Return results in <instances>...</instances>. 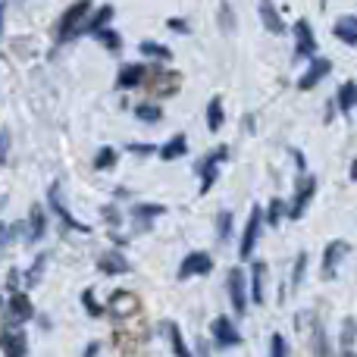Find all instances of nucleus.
Here are the masks:
<instances>
[{"instance_id": "f257e3e1", "label": "nucleus", "mask_w": 357, "mask_h": 357, "mask_svg": "<svg viewBox=\"0 0 357 357\" xmlns=\"http://www.w3.org/2000/svg\"><path fill=\"white\" fill-rule=\"evenodd\" d=\"M88 16H91V0H79V3H73L66 13H63L60 25H56V41H73L79 31H85L88 25Z\"/></svg>"}, {"instance_id": "f03ea898", "label": "nucleus", "mask_w": 357, "mask_h": 357, "mask_svg": "<svg viewBox=\"0 0 357 357\" xmlns=\"http://www.w3.org/2000/svg\"><path fill=\"white\" fill-rule=\"evenodd\" d=\"M229 301H232L235 314L248 310V282H245V270H238V266L229 270Z\"/></svg>"}, {"instance_id": "7ed1b4c3", "label": "nucleus", "mask_w": 357, "mask_h": 357, "mask_svg": "<svg viewBox=\"0 0 357 357\" xmlns=\"http://www.w3.org/2000/svg\"><path fill=\"white\" fill-rule=\"evenodd\" d=\"M260 226H264V210L254 207L251 216H248V226H245V235H241V245H238V254L245 260L254 254V245H257V238H260Z\"/></svg>"}, {"instance_id": "20e7f679", "label": "nucleus", "mask_w": 357, "mask_h": 357, "mask_svg": "<svg viewBox=\"0 0 357 357\" xmlns=\"http://www.w3.org/2000/svg\"><path fill=\"white\" fill-rule=\"evenodd\" d=\"M213 270V257L204 251H191L188 257L182 260V266H178V279H191V276H204V273Z\"/></svg>"}, {"instance_id": "39448f33", "label": "nucleus", "mask_w": 357, "mask_h": 357, "mask_svg": "<svg viewBox=\"0 0 357 357\" xmlns=\"http://www.w3.org/2000/svg\"><path fill=\"white\" fill-rule=\"evenodd\" d=\"M314 195H317V178L310 176V178H304V182H301V188H298L295 201H291V207H289V216H291V220H301V216H304V207L314 201Z\"/></svg>"}, {"instance_id": "423d86ee", "label": "nucleus", "mask_w": 357, "mask_h": 357, "mask_svg": "<svg viewBox=\"0 0 357 357\" xmlns=\"http://www.w3.org/2000/svg\"><path fill=\"white\" fill-rule=\"evenodd\" d=\"M210 329H213V339L220 342L222 348H232V345H238V342H241L238 329L232 326V320H229V317H216L213 326H210Z\"/></svg>"}, {"instance_id": "0eeeda50", "label": "nucleus", "mask_w": 357, "mask_h": 357, "mask_svg": "<svg viewBox=\"0 0 357 357\" xmlns=\"http://www.w3.org/2000/svg\"><path fill=\"white\" fill-rule=\"evenodd\" d=\"M326 75H329V60H310L307 73L298 79V88H301V91H310V88H317Z\"/></svg>"}, {"instance_id": "6e6552de", "label": "nucleus", "mask_w": 357, "mask_h": 357, "mask_svg": "<svg viewBox=\"0 0 357 357\" xmlns=\"http://www.w3.org/2000/svg\"><path fill=\"white\" fill-rule=\"evenodd\" d=\"M135 307H138V298L132 291H113L110 301H107V310L113 317H129V314H135Z\"/></svg>"}, {"instance_id": "1a4fd4ad", "label": "nucleus", "mask_w": 357, "mask_h": 357, "mask_svg": "<svg viewBox=\"0 0 357 357\" xmlns=\"http://www.w3.org/2000/svg\"><path fill=\"white\" fill-rule=\"evenodd\" d=\"M295 35H298V47L295 54L298 56H310L317 50V41H314V29H310L307 19H298L295 22Z\"/></svg>"}, {"instance_id": "9d476101", "label": "nucleus", "mask_w": 357, "mask_h": 357, "mask_svg": "<svg viewBox=\"0 0 357 357\" xmlns=\"http://www.w3.org/2000/svg\"><path fill=\"white\" fill-rule=\"evenodd\" d=\"M50 207H54L56 213H60V220L66 222L69 229H75V232H88V226H85V222L73 220V213H69V210H66V204H63V195H60V185H54V188H50Z\"/></svg>"}, {"instance_id": "9b49d317", "label": "nucleus", "mask_w": 357, "mask_h": 357, "mask_svg": "<svg viewBox=\"0 0 357 357\" xmlns=\"http://www.w3.org/2000/svg\"><path fill=\"white\" fill-rule=\"evenodd\" d=\"M0 348H3L6 357H25V335L16 333V329H3V335H0Z\"/></svg>"}, {"instance_id": "f8f14e48", "label": "nucleus", "mask_w": 357, "mask_h": 357, "mask_svg": "<svg viewBox=\"0 0 357 357\" xmlns=\"http://www.w3.org/2000/svg\"><path fill=\"white\" fill-rule=\"evenodd\" d=\"M222 157H226V148H220V151H213L210 157H204V167H201L204 182H201V191H210V185H213V178H216V167H220Z\"/></svg>"}, {"instance_id": "ddd939ff", "label": "nucleus", "mask_w": 357, "mask_h": 357, "mask_svg": "<svg viewBox=\"0 0 357 357\" xmlns=\"http://www.w3.org/2000/svg\"><path fill=\"white\" fill-rule=\"evenodd\" d=\"M142 79H144V66H142V63H129V66H123V73H119L116 88L129 91V88H135Z\"/></svg>"}, {"instance_id": "4468645a", "label": "nucleus", "mask_w": 357, "mask_h": 357, "mask_svg": "<svg viewBox=\"0 0 357 357\" xmlns=\"http://www.w3.org/2000/svg\"><path fill=\"white\" fill-rule=\"evenodd\" d=\"M345 254H348L345 241H335V245H329L326 248V257H323V273H326V276H333L335 266L342 264V257H345Z\"/></svg>"}, {"instance_id": "2eb2a0df", "label": "nucleus", "mask_w": 357, "mask_h": 357, "mask_svg": "<svg viewBox=\"0 0 357 357\" xmlns=\"http://www.w3.org/2000/svg\"><path fill=\"white\" fill-rule=\"evenodd\" d=\"M257 13H260V22H264L270 31H276V35H279V31H285V22L279 19V13H276V6H273V3H266V0H264V3L257 6Z\"/></svg>"}, {"instance_id": "dca6fc26", "label": "nucleus", "mask_w": 357, "mask_h": 357, "mask_svg": "<svg viewBox=\"0 0 357 357\" xmlns=\"http://www.w3.org/2000/svg\"><path fill=\"white\" fill-rule=\"evenodd\" d=\"M264 273H266V266H264V260H254V266H251V298L257 304H264Z\"/></svg>"}, {"instance_id": "f3484780", "label": "nucleus", "mask_w": 357, "mask_h": 357, "mask_svg": "<svg viewBox=\"0 0 357 357\" xmlns=\"http://www.w3.org/2000/svg\"><path fill=\"white\" fill-rule=\"evenodd\" d=\"M333 31H335V38H342V41H345V44H357V22H354V16L335 19Z\"/></svg>"}, {"instance_id": "a211bd4d", "label": "nucleus", "mask_w": 357, "mask_h": 357, "mask_svg": "<svg viewBox=\"0 0 357 357\" xmlns=\"http://www.w3.org/2000/svg\"><path fill=\"white\" fill-rule=\"evenodd\" d=\"M10 314H13V320H19V323L29 320V317L35 314V310H31V301L22 295V291H16V295L10 298Z\"/></svg>"}, {"instance_id": "6ab92c4d", "label": "nucleus", "mask_w": 357, "mask_h": 357, "mask_svg": "<svg viewBox=\"0 0 357 357\" xmlns=\"http://www.w3.org/2000/svg\"><path fill=\"white\" fill-rule=\"evenodd\" d=\"M185 151H188V142H185V135H173L160 148V157H163V160H176V157H182Z\"/></svg>"}, {"instance_id": "aec40b11", "label": "nucleus", "mask_w": 357, "mask_h": 357, "mask_svg": "<svg viewBox=\"0 0 357 357\" xmlns=\"http://www.w3.org/2000/svg\"><path fill=\"white\" fill-rule=\"evenodd\" d=\"M100 270L104 273H129V264H126L123 254H104V257H100Z\"/></svg>"}, {"instance_id": "412c9836", "label": "nucleus", "mask_w": 357, "mask_h": 357, "mask_svg": "<svg viewBox=\"0 0 357 357\" xmlns=\"http://www.w3.org/2000/svg\"><path fill=\"white\" fill-rule=\"evenodd\" d=\"M220 126H222V98H213L207 104V129L220 132Z\"/></svg>"}, {"instance_id": "4be33fe9", "label": "nucleus", "mask_w": 357, "mask_h": 357, "mask_svg": "<svg viewBox=\"0 0 357 357\" xmlns=\"http://www.w3.org/2000/svg\"><path fill=\"white\" fill-rule=\"evenodd\" d=\"M354 94H357L354 82H345V85L339 88V110L342 113H351L354 110Z\"/></svg>"}, {"instance_id": "5701e85b", "label": "nucleus", "mask_w": 357, "mask_h": 357, "mask_svg": "<svg viewBox=\"0 0 357 357\" xmlns=\"http://www.w3.org/2000/svg\"><path fill=\"white\" fill-rule=\"evenodd\" d=\"M110 19H113V6H100L98 16H94V19L88 16V25H85V29H91L94 35H98V31H104V25L110 22Z\"/></svg>"}, {"instance_id": "b1692460", "label": "nucleus", "mask_w": 357, "mask_h": 357, "mask_svg": "<svg viewBox=\"0 0 357 357\" xmlns=\"http://www.w3.org/2000/svg\"><path fill=\"white\" fill-rule=\"evenodd\" d=\"M135 116L142 119V123H160V107H154V104H142V107H135Z\"/></svg>"}, {"instance_id": "393cba45", "label": "nucleus", "mask_w": 357, "mask_h": 357, "mask_svg": "<svg viewBox=\"0 0 357 357\" xmlns=\"http://www.w3.org/2000/svg\"><path fill=\"white\" fill-rule=\"evenodd\" d=\"M94 167H98V169H113V167H116V151H113V148H100L98 157H94Z\"/></svg>"}, {"instance_id": "a878e982", "label": "nucleus", "mask_w": 357, "mask_h": 357, "mask_svg": "<svg viewBox=\"0 0 357 357\" xmlns=\"http://www.w3.org/2000/svg\"><path fill=\"white\" fill-rule=\"evenodd\" d=\"M142 54L144 56H157V60H169V47H163V44H154V41H144L142 44Z\"/></svg>"}, {"instance_id": "bb28decb", "label": "nucleus", "mask_w": 357, "mask_h": 357, "mask_svg": "<svg viewBox=\"0 0 357 357\" xmlns=\"http://www.w3.org/2000/svg\"><path fill=\"white\" fill-rule=\"evenodd\" d=\"M169 339H173V351H176V357H191V354H188V348H185L182 333H178V326H173V323H169Z\"/></svg>"}, {"instance_id": "cd10ccee", "label": "nucleus", "mask_w": 357, "mask_h": 357, "mask_svg": "<svg viewBox=\"0 0 357 357\" xmlns=\"http://www.w3.org/2000/svg\"><path fill=\"white\" fill-rule=\"evenodd\" d=\"M216 232H220V241L229 238V232H232V213H229V210H220V220H216Z\"/></svg>"}, {"instance_id": "c85d7f7f", "label": "nucleus", "mask_w": 357, "mask_h": 357, "mask_svg": "<svg viewBox=\"0 0 357 357\" xmlns=\"http://www.w3.org/2000/svg\"><path fill=\"white\" fill-rule=\"evenodd\" d=\"M270 357H289V345H285V335L276 333L270 339Z\"/></svg>"}, {"instance_id": "c756f323", "label": "nucleus", "mask_w": 357, "mask_h": 357, "mask_svg": "<svg viewBox=\"0 0 357 357\" xmlns=\"http://www.w3.org/2000/svg\"><path fill=\"white\" fill-rule=\"evenodd\" d=\"M44 235V213L41 207H31V238H41Z\"/></svg>"}, {"instance_id": "7c9ffc66", "label": "nucleus", "mask_w": 357, "mask_h": 357, "mask_svg": "<svg viewBox=\"0 0 357 357\" xmlns=\"http://www.w3.org/2000/svg\"><path fill=\"white\" fill-rule=\"evenodd\" d=\"M82 304L91 310V317H100V307H98V301H94V291L91 289H85V295H82Z\"/></svg>"}, {"instance_id": "2f4dec72", "label": "nucleus", "mask_w": 357, "mask_h": 357, "mask_svg": "<svg viewBox=\"0 0 357 357\" xmlns=\"http://www.w3.org/2000/svg\"><path fill=\"white\" fill-rule=\"evenodd\" d=\"M342 345L354 348V320H345V335H342Z\"/></svg>"}, {"instance_id": "473e14b6", "label": "nucleus", "mask_w": 357, "mask_h": 357, "mask_svg": "<svg viewBox=\"0 0 357 357\" xmlns=\"http://www.w3.org/2000/svg\"><path fill=\"white\" fill-rule=\"evenodd\" d=\"M279 216H282V201H273V204H270V213H266L264 220H270V222H279Z\"/></svg>"}, {"instance_id": "72a5a7b5", "label": "nucleus", "mask_w": 357, "mask_h": 357, "mask_svg": "<svg viewBox=\"0 0 357 357\" xmlns=\"http://www.w3.org/2000/svg\"><path fill=\"white\" fill-rule=\"evenodd\" d=\"M98 35H100V41H104L107 47H119V35H116V31H98Z\"/></svg>"}, {"instance_id": "f704fd0d", "label": "nucleus", "mask_w": 357, "mask_h": 357, "mask_svg": "<svg viewBox=\"0 0 357 357\" xmlns=\"http://www.w3.org/2000/svg\"><path fill=\"white\" fill-rule=\"evenodd\" d=\"M6 151H10V135H6V132H0V163L6 160Z\"/></svg>"}, {"instance_id": "c9c22d12", "label": "nucleus", "mask_w": 357, "mask_h": 357, "mask_svg": "<svg viewBox=\"0 0 357 357\" xmlns=\"http://www.w3.org/2000/svg\"><path fill=\"white\" fill-rule=\"evenodd\" d=\"M173 29H176V31H188V25L178 22V19H173Z\"/></svg>"}, {"instance_id": "e433bc0d", "label": "nucleus", "mask_w": 357, "mask_h": 357, "mask_svg": "<svg viewBox=\"0 0 357 357\" xmlns=\"http://www.w3.org/2000/svg\"><path fill=\"white\" fill-rule=\"evenodd\" d=\"M0 35H3V3H0Z\"/></svg>"}, {"instance_id": "4c0bfd02", "label": "nucleus", "mask_w": 357, "mask_h": 357, "mask_svg": "<svg viewBox=\"0 0 357 357\" xmlns=\"http://www.w3.org/2000/svg\"><path fill=\"white\" fill-rule=\"evenodd\" d=\"M342 357H354V348H345V351H342Z\"/></svg>"}, {"instance_id": "58836bf2", "label": "nucleus", "mask_w": 357, "mask_h": 357, "mask_svg": "<svg viewBox=\"0 0 357 357\" xmlns=\"http://www.w3.org/2000/svg\"><path fill=\"white\" fill-rule=\"evenodd\" d=\"M0 232H3V226H0Z\"/></svg>"}]
</instances>
